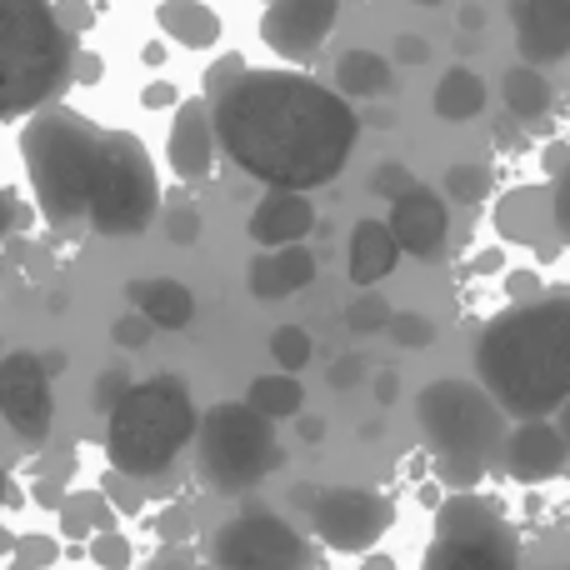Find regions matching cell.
Listing matches in <instances>:
<instances>
[{
	"instance_id": "1",
	"label": "cell",
	"mask_w": 570,
	"mask_h": 570,
	"mask_svg": "<svg viewBox=\"0 0 570 570\" xmlns=\"http://www.w3.org/2000/svg\"><path fill=\"white\" fill-rule=\"evenodd\" d=\"M216 140L250 180L271 190H315L345 170L361 116L341 90L301 70H240L210 96Z\"/></svg>"
},
{
	"instance_id": "2",
	"label": "cell",
	"mask_w": 570,
	"mask_h": 570,
	"mask_svg": "<svg viewBox=\"0 0 570 570\" xmlns=\"http://www.w3.org/2000/svg\"><path fill=\"white\" fill-rule=\"evenodd\" d=\"M475 381L515 421H546L570 401V291L505 305L475 335Z\"/></svg>"
},
{
	"instance_id": "3",
	"label": "cell",
	"mask_w": 570,
	"mask_h": 570,
	"mask_svg": "<svg viewBox=\"0 0 570 570\" xmlns=\"http://www.w3.org/2000/svg\"><path fill=\"white\" fill-rule=\"evenodd\" d=\"M100 156H106V130L90 126L80 110L46 106L20 136L26 180L36 190L40 216L56 230H70L90 216V200L100 186Z\"/></svg>"
},
{
	"instance_id": "4",
	"label": "cell",
	"mask_w": 570,
	"mask_h": 570,
	"mask_svg": "<svg viewBox=\"0 0 570 570\" xmlns=\"http://www.w3.org/2000/svg\"><path fill=\"white\" fill-rule=\"evenodd\" d=\"M196 401L180 375L136 381L106 411V455L110 471L130 481H156L176 465V455L196 441Z\"/></svg>"
},
{
	"instance_id": "5",
	"label": "cell",
	"mask_w": 570,
	"mask_h": 570,
	"mask_svg": "<svg viewBox=\"0 0 570 570\" xmlns=\"http://www.w3.org/2000/svg\"><path fill=\"white\" fill-rule=\"evenodd\" d=\"M76 70V36L56 0H0V120L46 110Z\"/></svg>"
},
{
	"instance_id": "6",
	"label": "cell",
	"mask_w": 570,
	"mask_h": 570,
	"mask_svg": "<svg viewBox=\"0 0 570 570\" xmlns=\"http://www.w3.org/2000/svg\"><path fill=\"white\" fill-rule=\"evenodd\" d=\"M415 421L435 451V475L451 491H475L485 465L505 451V411L485 395L481 381H431L415 395Z\"/></svg>"
},
{
	"instance_id": "7",
	"label": "cell",
	"mask_w": 570,
	"mask_h": 570,
	"mask_svg": "<svg viewBox=\"0 0 570 570\" xmlns=\"http://www.w3.org/2000/svg\"><path fill=\"white\" fill-rule=\"evenodd\" d=\"M285 451L276 421L250 411L246 401H220L196 425V471L216 495L256 491L271 471H281Z\"/></svg>"
},
{
	"instance_id": "8",
	"label": "cell",
	"mask_w": 570,
	"mask_h": 570,
	"mask_svg": "<svg viewBox=\"0 0 570 570\" xmlns=\"http://www.w3.org/2000/svg\"><path fill=\"white\" fill-rule=\"evenodd\" d=\"M160 216V180L146 156V140L130 130H106V156H100V186L90 200L86 226L110 240H136Z\"/></svg>"
},
{
	"instance_id": "9",
	"label": "cell",
	"mask_w": 570,
	"mask_h": 570,
	"mask_svg": "<svg viewBox=\"0 0 570 570\" xmlns=\"http://www.w3.org/2000/svg\"><path fill=\"white\" fill-rule=\"evenodd\" d=\"M421 570H521V541L485 495L455 491L435 511V535Z\"/></svg>"
},
{
	"instance_id": "10",
	"label": "cell",
	"mask_w": 570,
	"mask_h": 570,
	"mask_svg": "<svg viewBox=\"0 0 570 570\" xmlns=\"http://www.w3.org/2000/svg\"><path fill=\"white\" fill-rule=\"evenodd\" d=\"M216 570H311V546L285 515L250 505L210 535Z\"/></svg>"
},
{
	"instance_id": "11",
	"label": "cell",
	"mask_w": 570,
	"mask_h": 570,
	"mask_svg": "<svg viewBox=\"0 0 570 570\" xmlns=\"http://www.w3.org/2000/svg\"><path fill=\"white\" fill-rule=\"evenodd\" d=\"M395 505L371 485H335L311 505V531L321 546L345 556H371L391 531Z\"/></svg>"
},
{
	"instance_id": "12",
	"label": "cell",
	"mask_w": 570,
	"mask_h": 570,
	"mask_svg": "<svg viewBox=\"0 0 570 570\" xmlns=\"http://www.w3.org/2000/svg\"><path fill=\"white\" fill-rule=\"evenodd\" d=\"M0 415L30 445H40L56 425V395H50V375L36 351L0 355Z\"/></svg>"
},
{
	"instance_id": "13",
	"label": "cell",
	"mask_w": 570,
	"mask_h": 570,
	"mask_svg": "<svg viewBox=\"0 0 570 570\" xmlns=\"http://www.w3.org/2000/svg\"><path fill=\"white\" fill-rule=\"evenodd\" d=\"M345 0H271L266 16H261V40L276 50L291 66H305V60L321 56L325 36L335 30Z\"/></svg>"
},
{
	"instance_id": "14",
	"label": "cell",
	"mask_w": 570,
	"mask_h": 570,
	"mask_svg": "<svg viewBox=\"0 0 570 570\" xmlns=\"http://www.w3.org/2000/svg\"><path fill=\"white\" fill-rule=\"evenodd\" d=\"M385 226H391L395 246L415 261H441L445 246H451V206H445V196H435V190H425V186L391 200Z\"/></svg>"
},
{
	"instance_id": "15",
	"label": "cell",
	"mask_w": 570,
	"mask_h": 570,
	"mask_svg": "<svg viewBox=\"0 0 570 570\" xmlns=\"http://www.w3.org/2000/svg\"><path fill=\"white\" fill-rule=\"evenodd\" d=\"M216 150H220V140H216V120H210V100L206 96L180 100L176 120H170V140H166V156H170L176 180H186V186L210 180Z\"/></svg>"
},
{
	"instance_id": "16",
	"label": "cell",
	"mask_w": 570,
	"mask_h": 570,
	"mask_svg": "<svg viewBox=\"0 0 570 570\" xmlns=\"http://www.w3.org/2000/svg\"><path fill=\"white\" fill-rule=\"evenodd\" d=\"M521 66H556L570 56V0H511Z\"/></svg>"
},
{
	"instance_id": "17",
	"label": "cell",
	"mask_w": 570,
	"mask_h": 570,
	"mask_svg": "<svg viewBox=\"0 0 570 570\" xmlns=\"http://www.w3.org/2000/svg\"><path fill=\"white\" fill-rule=\"evenodd\" d=\"M505 471L515 475L521 485H541L556 481L566 471L570 451H566V435L556 431L551 421H521L511 435H505Z\"/></svg>"
},
{
	"instance_id": "18",
	"label": "cell",
	"mask_w": 570,
	"mask_h": 570,
	"mask_svg": "<svg viewBox=\"0 0 570 570\" xmlns=\"http://www.w3.org/2000/svg\"><path fill=\"white\" fill-rule=\"evenodd\" d=\"M246 230L261 250L301 246V240L315 230V206L301 196V190H271V196H261V206L250 210Z\"/></svg>"
},
{
	"instance_id": "19",
	"label": "cell",
	"mask_w": 570,
	"mask_h": 570,
	"mask_svg": "<svg viewBox=\"0 0 570 570\" xmlns=\"http://www.w3.org/2000/svg\"><path fill=\"white\" fill-rule=\"evenodd\" d=\"M315 271H321V261H315V250L305 246H281V250H261L256 261H250V295L256 301H285V295L305 291V285L315 281Z\"/></svg>"
},
{
	"instance_id": "20",
	"label": "cell",
	"mask_w": 570,
	"mask_h": 570,
	"mask_svg": "<svg viewBox=\"0 0 570 570\" xmlns=\"http://www.w3.org/2000/svg\"><path fill=\"white\" fill-rule=\"evenodd\" d=\"M126 301H130V311H140L156 331H186L190 315H196V295H190L180 281H170V276L130 281Z\"/></svg>"
},
{
	"instance_id": "21",
	"label": "cell",
	"mask_w": 570,
	"mask_h": 570,
	"mask_svg": "<svg viewBox=\"0 0 570 570\" xmlns=\"http://www.w3.org/2000/svg\"><path fill=\"white\" fill-rule=\"evenodd\" d=\"M401 261V246H395L391 226L385 220H355L351 230V281L361 291H375Z\"/></svg>"
},
{
	"instance_id": "22",
	"label": "cell",
	"mask_w": 570,
	"mask_h": 570,
	"mask_svg": "<svg viewBox=\"0 0 570 570\" xmlns=\"http://www.w3.org/2000/svg\"><path fill=\"white\" fill-rule=\"evenodd\" d=\"M156 26L186 50H210L220 40V16L206 0H160Z\"/></svg>"
},
{
	"instance_id": "23",
	"label": "cell",
	"mask_w": 570,
	"mask_h": 570,
	"mask_svg": "<svg viewBox=\"0 0 570 570\" xmlns=\"http://www.w3.org/2000/svg\"><path fill=\"white\" fill-rule=\"evenodd\" d=\"M395 86L391 76V60L375 56V50H345L341 66H335V90L345 100H371V96H385Z\"/></svg>"
},
{
	"instance_id": "24",
	"label": "cell",
	"mask_w": 570,
	"mask_h": 570,
	"mask_svg": "<svg viewBox=\"0 0 570 570\" xmlns=\"http://www.w3.org/2000/svg\"><path fill=\"white\" fill-rule=\"evenodd\" d=\"M485 110V80L475 76L471 66H451L435 86V116L461 126V120H475Z\"/></svg>"
},
{
	"instance_id": "25",
	"label": "cell",
	"mask_w": 570,
	"mask_h": 570,
	"mask_svg": "<svg viewBox=\"0 0 570 570\" xmlns=\"http://www.w3.org/2000/svg\"><path fill=\"white\" fill-rule=\"evenodd\" d=\"M501 96H505V110H511V116L521 120V126H535V120L551 116L556 90H551V80H546L535 66H515L511 76H505Z\"/></svg>"
},
{
	"instance_id": "26",
	"label": "cell",
	"mask_w": 570,
	"mask_h": 570,
	"mask_svg": "<svg viewBox=\"0 0 570 570\" xmlns=\"http://www.w3.org/2000/svg\"><path fill=\"white\" fill-rule=\"evenodd\" d=\"M246 405L250 411H261L266 421H295L301 405H305V391H301V381L285 375V371L281 375H261V381H250Z\"/></svg>"
},
{
	"instance_id": "27",
	"label": "cell",
	"mask_w": 570,
	"mask_h": 570,
	"mask_svg": "<svg viewBox=\"0 0 570 570\" xmlns=\"http://www.w3.org/2000/svg\"><path fill=\"white\" fill-rule=\"evenodd\" d=\"M546 196H551L556 236L570 246V146H566V140L546 150Z\"/></svg>"
},
{
	"instance_id": "28",
	"label": "cell",
	"mask_w": 570,
	"mask_h": 570,
	"mask_svg": "<svg viewBox=\"0 0 570 570\" xmlns=\"http://www.w3.org/2000/svg\"><path fill=\"white\" fill-rule=\"evenodd\" d=\"M445 206H481L485 196H491V170L485 166H471V160H461V166H451L445 170Z\"/></svg>"
},
{
	"instance_id": "29",
	"label": "cell",
	"mask_w": 570,
	"mask_h": 570,
	"mask_svg": "<svg viewBox=\"0 0 570 570\" xmlns=\"http://www.w3.org/2000/svg\"><path fill=\"white\" fill-rule=\"evenodd\" d=\"M311 355H315V345H311V331H305V325H281V331L271 335V361H276L285 375L305 371Z\"/></svg>"
},
{
	"instance_id": "30",
	"label": "cell",
	"mask_w": 570,
	"mask_h": 570,
	"mask_svg": "<svg viewBox=\"0 0 570 570\" xmlns=\"http://www.w3.org/2000/svg\"><path fill=\"white\" fill-rule=\"evenodd\" d=\"M391 301L385 295H375V291H361L351 305H345V325H351L355 335H381L385 325H391Z\"/></svg>"
},
{
	"instance_id": "31",
	"label": "cell",
	"mask_w": 570,
	"mask_h": 570,
	"mask_svg": "<svg viewBox=\"0 0 570 570\" xmlns=\"http://www.w3.org/2000/svg\"><path fill=\"white\" fill-rule=\"evenodd\" d=\"M206 230V216H200L196 200H170L166 206V236L176 246H196V236Z\"/></svg>"
},
{
	"instance_id": "32",
	"label": "cell",
	"mask_w": 570,
	"mask_h": 570,
	"mask_svg": "<svg viewBox=\"0 0 570 570\" xmlns=\"http://www.w3.org/2000/svg\"><path fill=\"white\" fill-rule=\"evenodd\" d=\"M385 331H391V341H395V345H405V351H425V345L435 341V325L425 321L421 311H395Z\"/></svg>"
},
{
	"instance_id": "33",
	"label": "cell",
	"mask_w": 570,
	"mask_h": 570,
	"mask_svg": "<svg viewBox=\"0 0 570 570\" xmlns=\"http://www.w3.org/2000/svg\"><path fill=\"white\" fill-rule=\"evenodd\" d=\"M415 186H421V180H415L401 160H385V166H375V176H371V196H385V200H401L405 190H415Z\"/></svg>"
},
{
	"instance_id": "34",
	"label": "cell",
	"mask_w": 570,
	"mask_h": 570,
	"mask_svg": "<svg viewBox=\"0 0 570 570\" xmlns=\"http://www.w3.org/2000/svg\"><path fill=\"white\" fill-rule=\"evenodd\" d=\"M90 561H96L100 570H126L130 566V541L116 531H100L96 541H90Z\"/></svg>"
},
{
	"instance_id": "35",
	"label": "cell",
	"mask_w": 570,
	"mask_h": 570,
	"mask_svg": "<svg viewBox=\"0 0 570 570\" xmlns=\"http://www.w3.org/2000/svg\"><path fill=\"white\" fill-rule=\"evenodd\" d=\"M96 511H100V495H70V501L60 505V531L86 535V525L96 521Z\"/></svg>"
},
{
	"instance_id": "36",
	"label": "cell",
	"mask_w": 570,
	"mask_h": 570,
	"mask_svg": "<svg viewBox=\"0 0 570 570\" xmlns=\"http://www.w3.org/2000/svg\"><path fill=\"white\" fill-rule=\"evenodd\" d=\"M150 331H156V325H150L140 311H130V315H120V321L110 325V341H116L120 351H140V345L150 341Z\"/></svg>"
},
{
	"instance_id": "37",
	"label": "cell",
	"mask_w": 570,
	"mask_h": 570,
	"mask_svg": "<svg viewBox=\"0 0 570 570\" xmlns=\"http://www.w3.org/2000/svg\"><path fill=\"white\" fill-rule=\"evenodd\" d=\"M56 556H60V546L46 541V535H20L16 541V566H26V570H46Z\"/></svg>"
},
{
	"instance_id": "38",
	"label": "cell",
	"mask_w": 570,
	"mask_h": 570,
	"mask_svg": "<svg viewBox=\"0 0 570 570\" xmlns=\"http://www.w3.org/2000/svg\"><path fill=\"white\" fill-rule=\"evenodd\" d=\"M130 385H136V381H130V371H106L96 381V405H100V411H110V405H116Z\"/></svg>"
},
{
	"instance_id": "39",
	"label": "cell",
	"mask_w": 570,
	"mask_h": 570,
	"mask_svg": "<svg viewBox=\"0 0 570 570\" xmlns=\"http://www.w3.org/2000/svg\"><path fill=\"white\" fill-rule=\"evenodd\" d=\"M361 381H365V355H341V361L331 365V385H335V391H355Z\"/></svg>"
},
{
	"instance_id": "40",
	"label": "cell",
	"mask_w": 570,
	"mask_h": 570,
	"mask_svg": "<svg viewBox=\"0 0 570 570\" xmlns=\"http://www.w3.org/2000/svg\"><path fill=\"white\" fill-rule=\"evenodd\" d=\"M56 16H60V26H66L70 36L90 30V6H80V0H56Z\"/></svg>"
},
{
	"instance_id": "41",
	"label": "cell",
	"mask_w": 570,
	"mask_h": 570,
	"mask_svg": "<svg viewBox=\"0 0 570 570\" xmlns=\"http://www.w3.org/2000/svg\"><path fill=\"white\" fill-rule=\"evenodd\" d=\"M240 70H246V60H240V56H226V60H220V66H216V70H210L206 90H210V96H220V90H226V86H230V80H236V76H240Z\"/></svg>"
},
{
	"instance_id": "42",
	"label": "cell",
	"mask_w": 570,
	"mask_h": 570,
	"mask_svg": "<svg viewBox=\"0 0 570 570\" xmlns=\"http://www.w3.org/2000/svg\"><path fill=\"white\" fill-rule=\"evenodd\" d=\"M395 60H405V66H425V60H431V46H425L421 36H401L395 40Z\"/></svg>"
},
{
	"instance_id": "43",
	"label": "cell",
	"mask_w": 570,
	"mask_h": 570,
	"mask_svg": "<svg viewBox=\"0 0 570 570\" xmlns=\"http://www.w3.org/2000/svg\"><path fill=\"white\" fill-rule=\"evenodd\" d=\"M16 226H20V200L10 186H0V240H6Z\"/></svg>"
},
{
	"instance_id": "44",
	"label": "cell",
	"mask_w": 570,
	"mask_h": 570,
	"mask_svg": "<svg viewBox=\"0 0 570 570\" xmlns=\"http://www.w3.org/2000/svg\"><path fill=\"white\" fill-rule=\"evenodd\" d=\"M150 570H196V561H190V551H180V546H170V551L156 556V566Z\"/></svg>"
},
{
	"instance_id": "45",
	"label": "cell",
	"mask_w": 570,
	"mask_h": 570,
	"mask_svg": "<svg viewBox=\"0 0 570 570\" xmlns=\"http://www.w3.org/2000/svg\"><path fill=\"white\" fill-rule=\"evenodd\" d=\"M511 291H515V301H535V295H541V281H535L531 271H515V276H511Z\"/></svg>"
},
{
	"instance_id": "46",
	"label": "cell",
	"mask_w": 570,
	"mask_h": 570,
	"mask_svg": "<svg viewBox=\"0 0 570 570\" xmlns=\"http://www.w3.org/2000/svg\"><path fill=\"white\" fill-rule=\"evenodd\" d=\"M395 395H401V381H395V371H381V375H375V401L391 405Z\"/></svg>"
},
{
	"instance_id": "47",
	"label": "cell",
	"mask_w": 570,
	"mask_h": 570,
	"mask_svg": "<svg viewBox=\"0 0 570 570\" xmlns=\"http://www.w3.org/2000/svg\"><path fill=\"white\" fill-rule=\"evenodd\" d=\"M166 100H176V90H170V86H150V90H146V106H150V110L166 106Z\"/></svg>"
},
{
	"instance_id": "48",
	"label": "cell",
	"mask_w": 570,
	"mask_h": 570,
	"mask_svg": "<svg viewBox=\"0 0 570 570\" xmlns=\"http://www.w3.org/2000/svg\"><path fill=\"white\" fill-rule=\"evenodd\" d=\"M365 570H395V561H391V556H365Z\"/></svg>"
},
{
	"instance_id": "49",
	"label": "cell",
	"mask_w": 570,
	"mask_h": 570,
	"mask_svg": "<svg viewBox=\"0 0 570 570\" xmlns=\"http://www.w3.org/2000/svg\"><path fill=\"white\" fill-rule=\"evenodd\" d=\"M301 435H305V441H321L325 425H321V421H301Z\"/></svg>"
},
{
	"instance_id": "50",
	"label": "cell",
	"mask_w": 570,
	"mask_h": 570,
	"mask_svg": "<svg viewBox=\"0 0 570 570\" xmlns=\"http://www.w3.org/2000/svg\"><path fill=\"white\" fill-rule=\"evenodd\" d=\"M556 431H561V435H566V451H570V401L561 405V421H556Z\"/></svg>"
},
{
	"instance_id": "51",
	"label": "cell",
	"mask_w": 570,
	"mask_h": 570,
	"mask_svg": "<svg viewBox=\"0 0 570 570\" xmlns=\"http://www.w3.org/2000/svg\"><path fill=\"white\" fill-rule=\"evenodd\" d=\"M6 495H10V475L0 471V505H6Z\"/></svg>"
},
{
	"instance_id": "52",
	"label": "cell",
	"mask_w": 570,
	"mask_h": 570,
	"mask_svg": "<svg viewBox=\"0 0 570 570\" xmlns=\"http://www.w3.org/2000/svg\"><path fill=\"white\" fill-rule=\"evenodd\" d=\"M411 6H425V10H431V6H445V0H411Z\"/></svg>"
},
{
	"instance_id": "53",
	"label": "cell",
	"mask_w": 570,
	"mask_h": 570,
	"mask_svg": "<svg viewBox=\"0 0 570 570\" xmlns=\"http://www.w3.org/2000/svg\"><path fill=\"white\" fill-rule=\"evenodd\" d=\"M6 570H26V566H16V561H10V566H6Z\"/></svg>"
},
{
	"instance_id": "54",
	"label": "cell",
	"mask_w": 570,
	"mask_h": 570,
	"mask_svg": "<svg viewBox=\"0 0 570 570\" xmlns=\"http://www.w3.org/2000/svg\"><path fill=\"white\" fill-rule=\"evenodd\" d=\"M0 355H6V345H0Z\"/></svg>"
},
{
	"instance_id": "55",
	"label": "cell",
	"mask_w": 570,
	"mask_h": 570,
	"mask_svg": "<svg viewBox=\"0 0 570 570\" xmlns=\"http://www.w3.org/2000/svg\"><path fill=\"white\" fill-rule=\"evenodd\" d=\"M266 6H271V0H266Z\"/></svg>"
}]
</instances>
